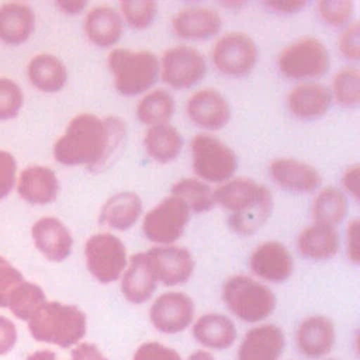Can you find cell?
I'll list each match as a JSON object with an SVG mask.
<instances>
[{"instance_id": "29", "label": "cell", "mask_w": 360, "mask_h": 360, "mask_svg": "<svg viewBox=\"0 0 360 360\" xmlns=\"http://www.w3.org/2000/svg\"><path fill=\"white\" fill-rule=\"evenodd\" d=\"M27 75L34 87L44 93L62 90L68 80V70L63 62L51 53L35 55L28 66Z\"/></svg>"}, {"instance_id": "36", "label": "cell", "mask_w": 360, "mask_h": 360, "mask_svg": "<svg viewBox=\"0 0 360 360\" xmlns=\"http://www.w3.org/2000/svg\"><path fill=\"white\" fill-rule=\"evenodd\" d=\"M120 10L127 24L134 30L148 28L158 14V4L150 0H132L120 3Z\"/></svg>"}, {"instance_id": "25", "label": "cell", "mask_w": 360, "mask_h": 360, "mask_svg": "<svg viewBox=\"0 0 360 360\" xmlns=\"http://www.w3.org/2000/svg\"><path fill=\"white\" fill-rule=\"evenodd\" d=\"M124 31V22L117 10L110 6H96L84 18V34L90 42L100 48L115 45Z\"/></svg>"}, {"instance_id": "12", "label": "cell", "mask_w": 360, "mask_h": 360, "mask_svg": "<svg viewBox=\"0 0 360 360\" xmlns=\"http://www.w3.org/2000/svg\"><path fill=\"white\" fill-rule=\"evenodd\" d=\"M149 318L155 329L162 333L183 332L194 319V302L180 291L163 292L150 305Z\"/></svg>"}, {"instance_id": "51", "label": "cell", "mask_w": 360, "mask_h": 360, "mask_svg": "<svg viewBox=\"0 0 360 360\" xmlns=\"http://www.w3.org/2000/svg\"><path fill=\"white\" fill-rule=\"evenodd\" d=\"M326 360H336V359H326Z\"/></svg>"}, {"instance_id": "47", "label": "cell", "mask_w": 360, "mask_h": 360, "mask_svg": "<svg viewBox=\"0 0 360 360\" xmlns=\"http://www.w3.org/2000/svg\"><path fill=\"white\" fill-rule=\"evenodd\" d=\"M264 6L276 13L281 14H292L298 13L301 8L307 6L305 1H266Z\"/></svg>"}, {"instance_id": "8", "label": "cell", "mask_w": 360, "mask_h": 360, "mask_svg": "<svg viewBox=\"0 0 360 360\" xmlns=\"http://www.w3.org/2000/svg\"><path fill=\"white\" fill-rule=\"evenodd\" d=\"M84 257L89 273L101 284L118 280L128 264L125 245L108 232L94 233L86 240Z\"/></svg>"}, {"instance_id": "28", "label": "cell", "mask_w": 360, "mask_h": 360, "mask_svg": "<svg viewBox=\"0 0 360 360\" xmlns=\"http://www.w3.org/2000/svg\"><path fill=\"white\" fill-rule=\"evenodd\" d=\"M300 253L311 260H329L339 250V233L335 226L314 224L298 236Z\"/></svg>"}, {"instance_id": "27", "label": "cell", "mask_w": 360, "mask_h": 360, "mask_svg": "<svg viewBox=\"0 0 360 360\" xmlns=\"http://www.w3.org/2000/svg\"><path fill=\"white\" fill-rule=\"evenodd\" d=\"M35 27L34 10L24 3H7L0 7V39L8 45L25 42Z\"/></svg>"}, {"instance_id": "13", "label": "cell", "mask_w": 360, "mask_h": 360, "mask_svg": "<svg viewBox=\"0 0 360 360\" xmlns=\"http://www.w3.org/2000/svg\"><path fill=\"white\" fill-rule=\"evenodd\" d=\"M156 280L173 287L190 280L194 270V259L186 248L167 245L155 246L146 252Z\"/></svg>"}, {"instance_id": "26", "label": "cell", "mask_w": 360, "mask_h": 360, "mask_svg": "<svg viewBox=\"0 0 360 360\" xmlns=\"http://www.w3.org/2000/svg\"><path fill=\"white\" fill-rule=\"evenodd\" d=\"M141 214V197L132 191H120L104 202L98 221L112 229L127 231L139 219Z\"/></svg>"}, {"instance_id": "30", "label": "cell", "mask_w": 360, "mask_h": 360, "mask_svg": "<svg viewBox=\"0 0 360 360\" xmlns=\"http://www.w3.org/2000/svg\"><path fill=\"white\" fill-rule=\"evenodd\" d=\"M143 146L146 153L159 163H170L181 152V134L170 124H160L149 127L143 136Z\"/></svg>"}, {"instance_id": "24", "label": "cell", "mask_w": 360, "mask_h": 360, "mask_svg": "<svg viewBox=\"0 0 360 360\" xmlns=\"http://www.w3.org/2000/svg\"><path fill=\"white\" fill-rule=\"evenodd\" d=\"M194 339L204 347L212 350L229 349L238 336L231 318L224 314L210 312L201 315L193 325Z\"/></svg>"}, {"instance_id": "20", "label": "cell", "mask_w": 360, "mask_h": 360, "mask_svg": "<svg viewBox=\"0 0 360 360\" xmlns=\"http://www.w3.org/2000/svg\"><path fill=\"white\" fill-rule=\"evenodd\" d=\"M269 172L274 183L294 193H312L322 181L321 174L314 166L292 158L274 159L270 163Z\"/></svg>"}, {"instance_id": "23", "label": "cell", "mask_w": 360, "mask_h": 360, "mask_svg": "<svg viewBox=\"0 0 360 360\" xmlns=\"http://www.w3.org/2000/svg\"><path fill=\"white\" fill-rule=\"evenodd\" d=\"M330 103V90L323 84L314 82L295 86L287 96L290 112L301 120H314L325 115Z\"/></svg>"}, {"instance_id": "4", "label": "cell", "mask_w": 360, "mask_h": 360, "mask_svg": "<svg viewBox=\"0 0 360 360\" xmlns=\"http://www.w3.org/2000/svg\"><path fill=\"white\" fill-rule=\"evenodd\" d=\"M114 87L122 96H136L150 89L159 76V60L149 51L112 49L107 59Z\"/></svg>"}, {"instance_id": "50", "label": "cell", "mask_w": 360, "mask_h": 360, "mask_svg": "<svg viewBox=\"0 0 360 360\" xmlns=\"http://www.w3.org/2000/svg\"><path fill=\"white\" fill-rule=\"evenodd\" d=\"M187 360H215V357L207 352V350H197L194 353H191Z\"/></svg>"}, {"instance_id": "33", "label": "cell", "mask_w": 360, "mask_h": 360, "mask_svg": "<svg viewBox=\"0 0 360 360\" xmlns=\"http://www.w3.org/2000/svg\"><path fill=\"white\" fill-rule=\"evenodd\" d=\"M46 302L44 290L30 281H22L10 294L7 308L18 319L28 322Z\"/></svg>"}, {"instance_id": "7", "label": "cell", "mask_w": 360, "mask_h": 360, "mask_svg": "<svg viewBox=\"0 0 360 360\" xmlns=\"http://www.w3.org/2000/svg\"><path fill=\"white\" fill-rule=\"evenodd\" d=\"M191 156L195 174L211 183L228 181L238 167L235 152L208 134H198L193 138Z\"/></svg>"}, {"instance_id": "3", "label": "cell", "mask_w": 360, "mask_h": 360, "mask_svg": "<svg viewBox=\"0 0 360 360\" xmlns=\"http://www.w3.org/2000/svg\"><path fill=\"white\" fill-rule=\"evenodd\" d=\"M31 336L37 342L68 349L80 343L87 330L86 314L75 305L46 301L28 321Z\"/></svg>"}, {"instance_id": "19", "label": "cell", "mask_w": 360, "mask_h": 360, "mask_svg": "<svg viewBox=\"0 0 360 360\" xmlns=\"http://www.w3.org/2000/svg\"><path fill=\"white\" fill-rule=\"evenodd\" d=\"M222 20L214 8L210 7H186L179 10L173 20L172 28L174 34L183 39L201 41L217 35L221 30Z\"/></svg>"}, {"instance_id": "22", "label": "cell", "mask_w": 360, "mask_h": 360, "mask_svg": "<svg viewBox=\"0 0 360 360\" xmlns=\"http://www.w3.org/2000/svg\"><path fill=\"white\" fill-rule=\"evenodd\" d=\"M17 191L24 201L34 205H45L56 200L59 181L52 169L46 166H30L21 172Z\"/></svg>"}, {"instance_id": "43", "label": "cell", "mask_w": 360, "mask_h": 360, "mask_svg": "<svg viewBox=\"0 0 360 360\" xmlns=\"http://www.w3.org/2000/svg\"><path fill=\"white\" fill-rule=\"evenodd\" d=\"M17 328L13 321L0 315V356L13 350L17 343Z\"/></svg>"}, {"instance_id": "45", "label": "cell", "mask_w": 360, "mask_h": 360, "mask_svg": "<svg viewBox=\"0 0 360 360\" xmlns=\"http://www.w3.org/2000/svg\"><path fill=\"white\" fill-rule=\"evenodd\" d=\"M357 235H359V219H353L349 224V228L346 231V245H347V256L349 260L354 264L359 263V243H357Z\"/></svg>"}, {"instance_id": "48", "label": "cell", "mask_w": 360, "mask_h": 360, "mask_svg": "<svg viewBox=\"0 0 360 360\" xmlns=\"http://www.w3.org/2000/svg\"><path fill=\"white\" fill-rule=\"evenodd\" d=\"M87 3L83 0H62L56 1V7H59L66 14H79L86 8Z\"/></svg>"}, {"instance_id": "39", "label": "cell", "mask_w": 360, "mask_h": 360, "mask_svg": "<svg viewBox=\"0 0 360 360\" xmlns=\"http://www.w3.org/2000/svg\"><path fill=\"white\" fill-rule=\"evenodd\" d=\"M24 276L7 259L0 256V308H7L13 290L24 281Z\"/></svg>"}, {"instance_id": "49", "label": "cell", "mask_w": 360, "mask_h": 360, "mask_svg": "<svg viewBox=\"0 0 360 360\" xmlns=\"http://www.w3.org/2000/svg\"><path fill=\"white\" fill-rule=\"evenodd\" d=\"M27 360H58L56 354L51 350H37L31 353Z\"/></svg>"}, {"instance_id": "44", "label": "cell", "mask_w": 360, "mask_h": 360, "mask_svg": "<svg viewBox=\"0 0 360 360\" xmlns=\"http://www.w3.org/2000/svg\"><path fill=\"white\" fill-rule=\"evenodd\" d=\"M72 360H108L103 352L90 342H82L77 343L70 353Z\"/></svg>"}, {"instance_id": "10", "label": "cell", "mask_w": 360, "mask_h": 360, "mask_svg": "<svg viewBox=\"0 0 360 360\" xmlns=\"http://www.w3.org/2000/svg\"><path fill=\"white\" fill-rule=\"evenodd\" d=\"M259 51L255 41L243 32L222 35L211 51V59L218 72L232 77L246 76L257 62Z\"/></svg>"}, {"instance_id": "35", "label": "cell", "mask_w": 360, "mask_h": 360, "mask_svg": "<svg viewBox=\"0 0 360 360\" xmlns=\"http://www.w3.org/2000/svg\"><path fill=\"white\" fill-rule=\"evenodd\" d=\"M336 103L353 108L360 103V72L354 66L340 69L332 80V93Z\"/></svg>"}, {"instance_id": "37", "label": "cell", "mask_w": 360, "mask_h": 360, "mask_svg": "<svg viewBox=\"0 0 360 360\" xmlns=\"http://www.w3.org/2000/svg\"><path fill=\"white\" fill-rule=\"evenodd\" d=\"M318 13L328 25H349L354 14V3L352 0H322L318 4Z\"/></svg>"}, {"instance_id": "15", "label": "cell", "mask_w": 360, "mask_h": 360, "mask_svg": "<svg viewBox=\"0 0 360 360\" xmlns=\"http://www.w3.org/2000/svg\"><path fill=\"white\" fill-rule=\"evenodd\" d=\"M250 270L262 280L283 283L292 274L294 262L288 249L276 240L259 245L249 259Z\"/></svg>"}, {"instance_id": "31", "label": "cell", "mask_w": 360, "mask_h": 360, "mask_svg": "<svg viewBox=\"0 0 360 360\" xmlns=\"http://www.w3.org/2000/svg\"><path fill=\"white\" fill-rule=\"evenodd\" d=\"M174 112V98L165 89L146 93L136 105L138 120L149 127L167 124Z\"/></svg>"}, {"instance_id": "34", "label": "cell", "mask_w": 360, "mask_h": 360, "mask_svg": "<svg viewBox=\"0 0 360 360\" xmlns=\"http://www.w3.org/2000/svg\"><path fill=\"white\" fill-rule=\"evenodd\" d=\"M172 194L180 197L194 212L210 211L215 205L214 191L208 184L198 179L186 177L172 187Z\"/></svg>"}, {"instance_id": "9", "label": "cell", "mask_w": 360, "mask_h": 360, "mask_svg": "<svg viewBox=\"0 0 360 360\" xmlns=\"http://www.w3.org/2000/svg\"><path fill=\"white\" fill-rule=\"evenodd\" d=\"M188 219V205L180 197L172 194L145 214L142 232L148 240L167 246L183 235Z\"/></svg>"}, {"instance_id": "21", "label": "cell", "mask_w": 360, "mask_h": 360, "mask_svg": "<svg viewBox=\"0 0 360 360\" xmlns=\"http://www.w3.org/2000/svg\"><path fill=\"white\" fill-rule=\"evenodd\" d=\"M156 276L146 253L134 255L121 277V292L131 304L146 302L156 290Z\"/></svg>"}, {"instance_id": "32", "label": "cell", "mask_w": 360, "mask_h": 360, "mask_svg": "<svg viewBox=\"0 0 360 360\" xmlns=\"http://www.w3.org/2000/svg\"><path fill=\"white\" fill-rule=\"evenodd\" d=\"M311 212L315 224L335 226L347 214V200L340 190L326 187L315 197Z\"/></svg>"}, {"instance_id": "11", "label": "cell", "mask_w": 360, "mask_h": 360, "mask_svg": "<svg viewBox=\"0 0 360 360\" xmlns=\"http://www.w3.org/2000/svg\"><path fill=\"white\" fill-rule=\"evenodd\" d=\"M162 80L173 89H188L198 83L207 72V63L200 51L179 45L167 49L159 65Z\"/></svg>"}, {"instance_id": "5", "label": "cell", "mask_w": 360, "mask_h": 360, "mask_svg": "<svg viewBox=\"0 0 360 360\" xmlns=\"http://www.w3.org/2000/svg\"><path fill=\"white\" fill-rule=\"evenodd\" d=\"M222 300L240 321L256 323L270 316L276 308L273 291L248 276H232L222 285Z\"/></svg>"}, {"instance_id": "38", "label": "cell", "mask_w": 360, "mask_h": 360, "mask_svg": "<svg viewBox=\"0 0 360 360\" xmlns=\"http://www.w3.org/2000/svg\"><path fill=\"white\" fill-rule=\"evenodd\" d=\"M24 103V94L20 86L7 77H0V120L17 117Z\"/></svg>"}, {"instance_id": "17", "label": "cell", "mask_w": 360, "mask_h": 360, "mask_svg": "<svg viewBox=\"0 0 360 360\" xmlns=\"http://www.w3.org/2000/svg\"><path fill=\"white\" fill-rule=\"evenodd\" d=\"M295 342L298 352L309 359L326 356L335 346L336 330L333 322L323 315L305 318L297 329Z\"/></svg>"}, {"instance_id": "6", "label": "cell", "mask_w": 360, "mask_h": 360, "mask_svg": "<svg viewBox=\"0 0 360 360\" xmlns=\"http://www.w3.org/2000/svg\"><path fill=\"white\" fill-rule=\"evenodd\" d=\"M330 65L326 46L314 37H304L285 46L277 58L280 73L288 79L322 77Z\"/></svg>"}, {"instance_id": "40", "label": "cell", "mask_w": 360, "mask_h": 360, "mask_svg": "<svg viewBox=\"0 0 360 360\" xmlns=\"http://www.w3.org/2000/svg\"><path fill=\"white\" fill-rule=\"evenodd\" d=\"M360 25L357 21L350 22L340 34L338 46L340 53L349 60H359L360 58Z\"/></svg>"}, {"instance_id": "16", "label": "cell", "mask_w": 360, "mask_h": 360, "mask_svg": "<svg viewBox=\"0 0 360 360\" xmlns=\"http://www.w3.org/2000/svg\"><path fill=\"white\" fill-rule=\"evenodd\" d=\"M285 347L281 328L263 323L249 329L238 349V360H278Z\"/></svg>"}, {"instance_id": "41", "label": "cell", "mask_w": 360, "mask_h": 360, "mask_svg": "<svg viewBox=\"0 0 360 360\" xmlns=\"http://www.w3.org/2000/svg\"><path fill=\"white\" fill-rule=\"evenodd\" d=\"M132 360H181L180 354L159 342H145L138 346Z\"/></svg>"}, {"instance_id": "46", "label": "cell", "mask_w": 360, "mask_h": 360, "mask_svg": "<svg viewBox=\"0 0 360 360\" xmlns=\"http://www.w3.org/2000/svg\"><path fill=\"white\" fill-rule=\"evenodd\" d=\"M342 184L345 190L353 195L354 200H359V165L346 169L342 177Z\"/></svg>"}, {"instance_id": "1", "label": "cell", "mask_w": 360, "mask_h": 360, "mask_svg": "<svg viewBox=\"0 0 360 360\" xmlns=\"http://www.w3.org/2000/svg\"><path fill=\"white\" fill-rule=\"evenodd\" d=\"M125 136V122L118 117L100 118L90 112L73 117L53 145V158L65 166L103 169Z\"/></svg>"}, {"instance_id": "18", "label": "cell", "mask_w": 360, "mask_h": 360, "mask_svg": "<svg viewBox=\"0 0 360 360\" xmlns=\"http://www.w3.org/2000/svg\"><path fill=\"white\" fill-rule=\"evenodd\" d=\"M31 233L35 248L51 262H63L72 252V233L55 217L39 218L32 225Z\"/></svg>"}, {"instance_id": "2", "label": "cell", "mask_w": 360, "mask_h": 360, "mask_svg": "<svg viewBox=\"0 0 360 360\" xmlns=\"http://www.w3.org/2000/svg\"><path fill=\"white\" fill-rule=\"evenodd\" d=\"M215 204L231 211L229 226L242 236L257 232L269 219L273 208L270 190L252 179L239 177L214 190Z\"/></svg>"}, {"instance_id": "42", "label": "cell", "mask_w": 360, "mask_h": 360, "mask_svg": "<svg viewBox=\"0 0 360 360\" xmlns=\"http://www.w3.org/2000/svg\"><path fill=\"white\" fill-rule=\"evenodd\" d=\"M17 162L10 152L0 150V200L8 195L15 183Z\"/></svg>"}, {"instance_id": "14", "label": "cell", "mask_w": 360, "mask_h": 360, "mask_svg": "<svg viewBox=\"0 0 360 360\" xmlns=\"http://www.w3.org/2000/svg\"><path fill=\"white\" fill-rule=\"evenodd\" d=\"M188 118L200 128L218 131L231 118L228 100L215 89H201L191 94L186 104Z\"/></svg>"}]
</instances>
